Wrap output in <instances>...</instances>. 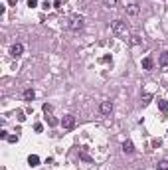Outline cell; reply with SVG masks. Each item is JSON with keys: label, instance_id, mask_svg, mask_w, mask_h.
<instances>
[{"label": "cell", "instance_id": "obj_4", "mask_svg": "<svg viewBox=\"0 0 168 170\" xmlns=\"http://www.w3.org/2000/svg\"><path fill=\"white\" fill-rule=\"evenodd\" d=\"M22 53H24V45H22V44L10 45V56H12V57H20Z\"/></svg>", "mask_w": 168, "mask_h": 170}, {"label": "cell", "instance_id": "obj_11", "mask_svg": "<svg viewBox=\"0 0 168 170\" xmlns=\"http://www.w3.org/2000/svg\"><path fill=\"white\" fill-rule=\"evenodd\" d=\"M28 164H30V166H38V164H40V158H38L36 154H30L28 156Z\"/></svg>", "mask_w": 168, "mask_h": 170}, {"label": "cell", "instance_id": "obj_15", "mask_svg": "<svg viewBox=\"0 0 168 170\" xmlns=\"http://www.w3.org/2000/svg\"><path fill=\"white\" fill-rule=\"evenodd\" d=\"M156 168H158V170H168V160H160Z\"/></svg>", "mask_w": 168, "mask_h": 170}, {"label": "cell", "instance_id": "obj_12", "mask_svg": "<svg viewBox=\"0 0 168 170\" xmlns=\"http://www.w3.org/2000/svg\"><path fill=\"white\" fill-rule=\"evenodd\" d=\"M158 107H160L162 113H166V111H168V101H166V99H160V101H158Z\"/></svg>", "mask_w": 168, "mask_h": 170}, {"label": "cell", "instance_id": "obj_9", "mask_svg": "<svg viewBox=\"0 0 168 170\" xmlns=\"http://www.w3.org/2000/svg\"><path fill=\"white\" fill-rule=\"evenodd\" d=\"M152 67H154V61H152V57H144V60H142V69L150 71Z\"/></svg>", "mask_w": 168, "mask_h": 170}, {"label": "cell", "instance_id": "obj_14", "mask_svg": "<svg viewBox=\"0 0 168 170\" xmlns=\"http://www.w3.org/2000/svg\"><path fill=\"white\" fill-rule=\"evenodd\" d=\"M42 109H44V113H46V115H52V111H53V107H52V105H49V103H46V105H44V107H42Z\"/></svg>", "mask_w": 168, "mask_h": 170}, {"label": "cell", "instance_id": "obj_3", "mask_svg": "<svg viewBox=\"0 0 168 170\" xmlns=\"http://www.w3.org/2000/svg\"><path fill=\"white\" fill-rule=\"evenodd\" d=\"M61 127L65 128V131H71V128L75 127V117L73 115H64V119H61Z\"/></svg>", "mask_w": 168, "mask_h": 170}, {"label": "cell", "instance_id": "obj_19", "mask_svg": "<svg viewBox=\"0 0 168 170\" xmlns=\"http://www.w3.org/2000/svg\"><path fill=\"white\" fill-rule=\"evenodd\" d=\"M34 131H36V132H42V131H44V125H42V123H36V125H34Z\"/></svg>", "mask_w": 168, "mask_h": 170}, {"label": "cell", "instance_id": "obj_22", "mask_svg": "<svg viewBox=\"0 0 168 170\" xmlns=\"http://www.w3.org/2000/svg\"><path fill=\"white\" fill-rule=\"evenodd\" d=\"M166 135H168V131H166Z\"/></svg>", "mask_w": 168, "mask_h": 170}, {"label": "cell", "instance_id": "obj_6", "mask_svg": "<svg viewBox=\"0 0 168 170\" xmlns=\"http://www.w3.org/2000/svg\"><path fill=\"white\" fill-rule=\"evenodd\" d=\"M160 67H162V71H168V52H162L160 53Z\"/></svg>", "mask_w": 168, "mask_h": 170}, {"label": "cell", "instance_id": "obj_16", "mask_svg": "<svg viewBox=\"0 0 168 170\" xmlns=\"http://www.w3.org/2000/svg\"><path fill=\"white\" fill-rule=\"evenodd\" d=\"M48 125H49V127H56V125H57V119L52 117V115H48Z\"/></svg>", "mask_w": 168, "mask_h": 170}, {"label": "cell", "instance_id": "obj_17", "mask_svg": "<svg viewBox=\"0 0 168 170\" xmlns=\"http://www.w3.org/2000/svg\"><path fill=\"white\" fill-rule=\"evenodd\" d=\"M79 156H81V160H85V162H91V158H89V154H87L85 150H81L79 152Z\"/></svg>", "mask_w": 168, "mask_h": 170}, {"label": "cell", "instance_id": "obj_1", "mask_svg": "<svg viewBox=\"0 0 168 170\" xmlns=\"http://www.w3.org/2000/svg\"><path fill=\"white\" fill-rule=\"evenodd\" d=\"M83 26H85V20H83V16L73 14V16L69 18V30L79 32V30H83Z\"/></svg>", "mask_w": 168, "mask_h": 170}, {"label": "cell", "instance_id": "obj_8", "mask_svg": "<svg viewBox=\"0 0 168 170\" xmlns=\"http://www.w3.org/2000/svg\"><path fill=\"white\" fill-rule=\"evenodd\" d=\"M123 152H125V154H133V152H134V144L131 143V140H125V143H123Z\"/></svg>", "mask_w": 168, "mask_h": 170}, {"label": "cell", "instance_id": "obj_18", "mask_svg": "<svg viewBox=\"0 0 168 170\" xmlns=\"http://www.w3.org/2000/svg\"><path fill=\"white\" fill-rule=\"evenodd\" d=\"M8 143H18V135H8Z\"/></svg>", "mask_w": 168, "mask_h": 170}, {"label": "cell", "instance_id": "obj_21", "mask_svg": "<svg viewBox=\"0 0 168 170\" xmlns=\"http://www.w3.org/2000/svg\"><path fill=\"white\" fill-rule=\"evenodd\" d=\"M28 6H30V8H36V6H38V0H28Z\"/></svg>", "mask_w": 168, "mask_h": 170}, {"label": "cell", "instance_id": "obj_5", "mask_svg": "<svg viewBox=\"0 0 168 170\" xmlns=\"http://www.w3.org/2000/svg\"><path fill=\"white\" fill-rule=\"evenodd\" d=\"M99 111H101L103 115H111V111H113V103H111V101H103V103L99 105Z\"/></svg>", "mask_w": 168, "mask_h": 170}, {"label": "cell", "instance_id": "obj_2", "mask_svg": "<svg viewBox=\"0 0 168 170\" xmlns=\"http://www.w3.org/2000/svg\"><path fill=\"white\" fill-rule=\"evenodd\" d=\"M111 30H113V34H117V36H127V24L121 22V20H113Z\"/></svg>", "mask_w": 168, "mask_h": 170}, {"label": "cell", "instance_id": "obj_7", "mask_svg": "<svg viewBox=\"0 0 168 170\" xmlns=\"http://www.w3.org/2000/svg\"><path fill=\"white\" fill-rule=\"evenodd\" d=\"M138 10H141V8H138V4H137V2H131V4L127 6V14H129V16H137V14H138Z\"/></svg>", "mask_w": 168, "mask_h": 170}, {"label": "cell", "instance_id": "obj_20", "mask_svg": "<svg viewBox=\"0 0 168 170\" xmlns=\"http://www.w3.org/2000/svg\"><path fill=\"white\" fill-rule=\"evenodd\" d=\"M131 44H133V45H138V44H141V38H138V36H133V38H131Z\"/></svg>", "mask_w": 168, "mask_h": 170}, {"label": "cell", "instance_id": "obj_10", "mask_svg": "<svg viewBox=\"0 0 168 170\" xmlns=\"http://www.w3.org/2000/svg\"><path fill=\"white\" fill-rule=\"evenodd\" d=\"M34 97H36V93H34V89H26L24 91V101H34Z\"/></svg>", "mask_w": 168, "mask_h": 170}, {"label": "cell", "instance_id": "obj_13", "mask_svg": "<svg viewBox=\"0 0 168 170\" xmlns=\"http://www.w3.org/2000/svg\"><path fill=\"white\" fill-rule=\"evenodd\" d=\"M103 4H105L107 8H115L117 4H119V0H103Z\"/></svg>", "mask_w": 168, "mask_h": 170}]
</instances>
